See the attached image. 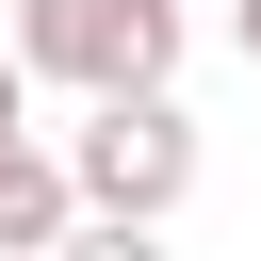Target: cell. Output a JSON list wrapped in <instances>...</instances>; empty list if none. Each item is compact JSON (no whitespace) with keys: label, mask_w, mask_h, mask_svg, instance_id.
Instances as JSON below:
<instances>
[{"label":"cell","mask_w":261,"mask_h":261,"mask_svg":"<svg viewBox=\"0 0 261 261\" xmlns=\"http://www.w3.org/2000/svg\"><path fill=\"white\" fill-rule=\"evenodd\" d=\"M65 179H82V212H98V228H163V212L196 196V114H179V82L82 98V130H65Z\"/></svg>","instance_id":"obj_1"},{"label":"cell","mask_w":261,"mask_h":261,"mask_svg":"<svg viewBox=\"0 0 261 261\" xmlns=\"http://www.w3.org/2000/svg\"><path fill=\"white\" fill-rule=\"evenodd\" d=\"M33 82L65 98H130V82H179V0H16L0 16Z\"/></svg>","instance_id":"obj_2"},{"label":"cell","mask_w":261,"mask_h":261,"mask_svg":"<svg viewBox=\"0 0 261 261\" xmlns=\"http://www.w3.org/2000/svg\"><path fill=\"white\" fill-rule=\"evenodd\" d=\"M82 228V179H65V147H33V114L0 130V261H49Z\"/></svg>","instance_id":"obj_3"},{"label":"cell","mask_w":261,"mask_h":261,"mask_svg":"<svg viewBox=\"0 0 261 261\" xmlns=\"http://www.w3.org/2000/svg\"><path fill=\"white\" fill-rule=\"evenodd\" d=\"M16 114H33V65H16V33H0V130H16Z\"/></svg>","instance_id":"obj_4"},{"label":"cell","mask_w":261,"mask_h":261,"mask_svg":"<svg viewBox=\"0 0 261 261\" xmlns=\"http://www.w3.org/2000/svg\"><path fill=\"white\" fill-rule=\"evenodd\" d=\"M228 49H245V65H261V0H228Z\"/></svg>","instance_id":"obj_5"}]
</instances>
